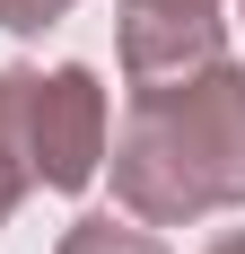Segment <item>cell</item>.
<instances>
[{
    "instance_id": "6da1fadb",
    "label": "cell",
    "mask_w": 245,
    "mask_h": 254,
    "mask_svg": "<svg viewBox=\"0 0 245 254\" xmlns=\"http://www.w3.org/2000/svg\"><path fill=\"white\" fill-rule=\"evenodd\" d=\"M114 202L140 228H193L210 210H245V70H210L131 97L114 140Z\"/></svg>"
},
{
    "instance_id": "7a4b0ae2",
    "label": "cell",
    "mask_w": 245,
    "mask_h": 254,
    "mask_svg": "<svg viewBox=\"0 0 245 254\" xmlns=\"http://www.w3.org/2000/svg\"><path fill=\"white\" fill-rule=\"evenodd\" d=\"M26 167L44 193H88L105 167V79L88 62L35 70L26 88Z\"/></svg>"
},
{
    "instance_id": "3957f363",
    "label": "cell",
    "mask_w": 245,
    "mask_h": 254,
    "mask_svg": "<svg viewBox=\"0 0 245 254\" xmlns=\"http://www.w3.org/2000/svg\"><path fill=\"white\" fill-rule=\"evenodd\" d=\"M219 44H228L219 0H122V79H131V97L228 62Z\"/></svg>"
},
{
    "instance_id": "277c9868",
    "label": "cell",
    "mask_w": 245,
    "mask_h": 254,
    "mask_svg": "<svg viewBox=\"0 0 245 254\" xmlns=\"http://www.w3.org/2000/svg\"><path fill=\"white\" fill-rule=\"evenodd\" d=\"M26 88H35V70L9 62V70H0V228H9V210L35 193V167H26Z\"/></svg>"
},
{
    "instance_id": "5b68a950",
    "label": "cell",
    "mask_w": 245,
    "mask_h": 254,
    "mask_svg": "<svg viewBox=\"0 0 245 254\" xmlns=\"http://www.w3.org/2000/svg\"><path fill=\"white\" fill-rule=\"evenodd\" d=\"M53 254H167V246L149 228H131V219H79V228H61Z\"/></svg>"
},
{
    "instance_id": "8992f818",
    "label": "cell",
    "mask_w": 245,
    "mask_h": 254,
    "mask_svg": "<svg viewBox=\"0 0 245 254\" xmlns=\"http://www.w3.org/2000/svg\"><path fill=\"white\" fill-rule=\"evenodd\" d=\"M79 0H0V26H9V35H44L53 18H70Z\"/></svg>"
},
{
    "instance_id": "52a82bcc",
    "label": "cell",
    "mask_w": 245,
    "mask_h": 254,
    "mask_svg": "<svg viewBox=\"0 0 245 254\" xmlns=\"http://www.w3.org/2000/svg\"><path fill=\"white\" fill-rule=\"evenodd\" d=\"M210 254H245V228H237V237H219V246H210Z\"/></svg>"
}]
</instances>
